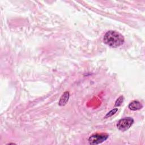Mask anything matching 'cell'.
<instances>
[{"label": "cell", "mask_w": 145, "mask_h": 145, "mask_svg": "<svg viewBox=\"0 0 145 145\" xmlns=\"http://www.w3.org/2000/svg\"><path fill=\"white\" fill-rule=\"evenodd\" d=\"M104 42L112 48H117L122 45L125 41L123 36L120 32L110 30L105 33L103 37Z\"/></svg>", "instance_id": "6da1fadb"}, {"label": "cell", "mask_w": 145, "mask_h": 145, "mask_svg": "<svg viewBox=\"0 0 145 145\" xmlns=\"http://www.w3.org/2000/svg\"><path fill=\"white\" fill-rule=\"evenodd\" d=\"M109 137L106 133H96L93 134L88 138V142L90 144H99L105 141Z\"/></svg>", "instance_id": "7a4b0ae2"}, {"label": "cell", "mask_w": 145, "mask_h": 145, "mask_svg": "<svg viewBox=\"0 0 145 145\" xmlns=\"http://www.w3.org/2000/svg\"><path fill=\"white\" fill-rule=\"evenodd\" d=\"M133 123L134 120L133 118L130 117H125L123 118L120 119L118 121L117 123V127L120 130L125 131L128 130L133 125Z\"/></svg>", "instance_id": "3957f363"}, {"label": "cell", "mask_w": 145, "mask_h": 145, "mask_svg": "<svg viewBox=\"0 0 145 145\" xmlns=\"http://www.w3.org/2000/svg\"><path fill=\"white\" fill-rule=\"evenodd\" d=\"M128 107L131 110H138L143 108V105L140 103V102L137 100H134L130 103Z\"/></svg>", "instance_id": "277c9868"}, {"label": "cell", "mask_w": 145, "mask_h": 145, "mask_svg": "<svg viewBox=\"0 0 145 145\" xmlns=\"http://www.w3.org/2000/svg\"><path fill=\"white\" fill-rule=\"evenodd\" d=\"M69 97H70V93L68 91H66L61 96V97L59 99V102H58V105L59 106H64L65 105L69 99Z\"/></svg>", "instance_id": "5b68a950"}, {"label": "cell", "mask_w": 145, "mask_h": 145, "mask_svg": "<svg viewBox=\"0 0 145 145\" xmlns=\"http://www.w3.org/2000/svg\"><path fill=\"white\" fill-rule=\"evenodd\" d=\"M123 96H120L118 98H117V99L116 100V102H115V106H120L123 101Z\"/></svg>", "instance_id": "8992f818"}, {"label": "cell", "mask_w": 145, "mask_h": 145, "mask_svg": "<svg viewBox=\"0 0 145 145\" xmlns=\"http://www.w3.org/2000/svg\"><path fill=\"white\" fill-rule=\"evenodd\" d=\"M117 111H118V109H117V108L113 109L112 110H111L110 111H109V112L106 114V116H105V118H108V117H110L114 115Z\"/></svg>", "instance_id": "52a82bcc"}]
</instances>
